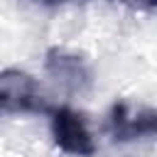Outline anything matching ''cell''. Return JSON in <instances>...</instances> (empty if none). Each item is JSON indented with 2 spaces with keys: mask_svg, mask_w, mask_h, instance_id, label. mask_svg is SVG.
Segmentation results:
<instances>
[{
  "mask_svg": "<svg viewBox=\"0 0 157 157\" xmlns=\"http://www.w3.org/2000/svg\"><path fill=\"white\" fill-rule=\"evenodd\" d=\"M34 76L20 69L0 71V115L5 113H52Z\"/></svg>",
  "mask_w": 157,
  "mask_h": 157,
  "instance_id": "obj_1",
  "label": "cell"
},
{
  "mask_svg": "<svg viewBox=\"0 0 157 157\" xmlns=\"http://www.w3.org/2000/svg\"><path fill=\"white\" fill-rule=\"evenodd\" d=\"M108 128L113 140L132 142L142 137H157V108L152 105H135L128 101H118L110 108Z\"/></svg>",
  "mask_w": 157,
  "mask_h": 157,
  "instance_id": "obj_2",
  "label": "cell"
},
{
  "mask_svg": "<svg viewBox=\"0 0 157 157\" xmlns=\"http://www.w3.org/2000/svg\"><path fill=\"white\" fill-rule=\"evenodd\" d=\"M52 137H54V145L66 155H74V157L96 155V142L91 137L86 120L66 105L52 110Z\"/></svg>",
  "mask_w": 157,
  "mask_h": 157,
  "instance_id": "obj_3",
  "label": "cell"
},
{
  "mask_svg": "<svg viewBox=\"0 0 157 157\" xmlns=\"http://www.w3.org/2000/svg\"><path fill=\"white\" fill-rule=\"evenodd\" d=\"M44 69L61 88H66L71 93L86 91L93 81L86 56H81L66 47H52L44 56Z\"/></svg>",
  "mask_w": 157,
  "mask_h": 157,
  "instance_id": "obj_4",
  "label": "cell"
},
{
  "mask_svg": "<svg viewBox=\"0 0 157 157\" xmlns=\"http://www.w3.org/2000/svg\"><path fill=\"white\" fill-rule=\"evenodd\" d=\"M120 5H128V7H137V10H152L157 7V0H115Z\"/></svg>",
  "mask_w": 157,
  "mask_h": 157,
  "instance_id": "obj_5",
  "label": "cell"
},
{
  "mask_svg": "<svg viewBox=\"0 0 157 157\" xmlns=\"http://www.w3.org/2000/svg\"><path fill=\"white\" fill-rule=\"evenodd\" d=\"M34 2H42V5H59L61 0H34Z\"/></svg>",
  "mask_w": 157,
  "mask_h": 157,
  "instance_id": "obj_6",
  "label": "cell"
}]
</instances>
